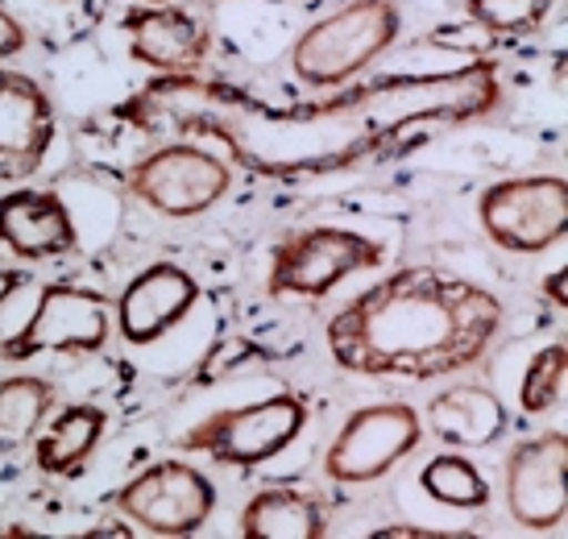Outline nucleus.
I'll return each instance as SVG.
<instances>
[{"instance_id":"f8f14e48","label":"nucleus","mask_w":568,"mask_h":539,"mask_svg":"<svg viewBox=\"0 0 568 539\" xmlns=\"http://www.w3.org/2000/svg\"><path fill=\"white\" fill-rule=\"evenodd\" d=\"M121 26L129 59L154 75H200L212 59V30L187 4H133Z\"/></svg>"},{"instance_id":"0eeeda50","label":"nucleus","mask_w":568,"mask_h":539,"mask_svg":"<svg viewBox=\"0 0 568 539\" xmlns=\"http://www.w3.org/2000/svg\"><path fill=\"white\" fill-rule=\"evenodd\" d=\"M424 415L403 398L369 403L348 415L324 452V474L336 486L378 481L424 445Z\"/></svg>"},{"instance_id":"5701e85b","label":"nucleus","mask_w":568,"mask_h":539,"mask_svg":"<svg viewBox=\"0 0 568 539\" xmlns=\"http://www.w3.org/2000/svg\"><path fill=\"white\" fill-rule=\"evenodd\" d=\"M30 283V274L26 270H17V266H0V307L13 299L21 286Z\"/></svg>"},{"instance_id":"a211bd4d","label":"nucleus","mask_w":568,"mask_h":539,"mask_svg":"<svg viewBox=\"0 0 568 539\" xmlns=\"http://www.w3.org/2000/svg\"><path fill=\"white\" fill-rule=\"evenodd\" d=\"M59 407V386L42 374H13L0 378V452L33 445L50 411Z\"/></svg>"},{"instance_id":"4468645a","label":"nucleus","mask_w":568,"mask_h":539,"mask_svg":"<svg viewBox=\"0 0 568 539\" xmlns=\"http://www.w3.org/2000/svg\"><path fill=\"white\" fill-rule=\"evenodd\" d=\"M0 245L21 262H54L80 245V233L59 191L13 187L0 195Z\"/></svg>"},{"instance_id":"423d86ee","label":"nucleus","mask_w":568,"mask_h":539,"mask_svg":"<svg viewBox=\"0 0 568 539\" xmlns=\"http://www.w3.org/2000/svg\"><path fill=\"white\" fill-rule=\"evenodd\" d=\"M125 187L159 216L191 221L212 212L233 191V162L200 142H166L129 166Z\"/></svg>"},{"instance_id":"393cba45","label":"nucleus","mask_w":568,"mask_h":539,"mask_svg":"<svg viewBox=\"0 0 568 539\" xmlns=\"http://www.w3.org/2000/svg\"><path fill=\"white\" fill-rule=\"evenodd\" d=\"M552 295H556V303H565V291H560V286H565V274H552Z\"/></svg>"},{"instance_id":"1a4fd4ad","label":"nucleus","mask_w":568,"mask_h":539,"mask_svg":"<svg viewBox=\"0 0 568 539\" xmlns=\"http://www.w3.org/2000/svg\"><path fill=\"white\" fill-rule=\"evenodd\" d=\"M216 486L212 477L200 474L195 465L179 457L154 460L150 469L129 477L121 490L112 494L116 515H125L129 523L145 527L150 536L183 539L195 536L200 527L216 515Z\"/></svg>"},{"instance_id":"6e6552de","label":"nucleus","mask_w":568,"mask_h":539,"mask_svg":"<svg viewBox=\"0 0 568 539\" xmlns=\"http://www.w3.org/2000/svg\"><path fill=\"white\" fill-rule=\"evenodd\" d=\"M477 224L506 254H544L568 233V183L560 175H519L481 191Z\"/></svg>"},{"instance_id":"f03ea898","label":"nucleus","mask_w":568,"mask_h":539,"mask_svg":"<svg viewBox=\"0 0 568 539\" xmlns=\"http://www.w3.org/2000/svg\"><path fill=\"white\" fill-rule=\"evenodd\" d=\"M398 33H403L398 0H348L345 9L312 21L295 38L291 71L316 92L345 88L395 47Z\"/></svg>"},{"instance_id":"39448f33","label":"nucleus","mask_w":568,"mask_h":539,"mask_svg":"<svg viewBox=\"0 0 568 539\" xmlns=\"http://www.w3.org/2000/svg\"><path fill=\"white\" fill-rule=\"evenodd\" d=\"M112 340V299L80 283H50L30 319L0 340V362L26 365L38 357H92Z\"/></svg>"},{"instance_id":"a878e982","label":"nucleus","mask_w":568,"mask_h":539,"mask_svg":"<svg viewBox=\"0 0 568 539\" xmlns=\"http://www.w3.org/2000/svg\"><path fill=\"white\" fill-rule=\"evenodd\" d=\"M138 4H187V0H138Z\"/></svg>"},{"instance_id":"9b49d317","label":"nucleus","mask_w":568,"mask_h":539,"mask_svg":"<svg viewBox=\"0 0 568 539\" xmlns=\"http://www.w3.org/2000/svg\"><path fill=\"white\" fill-rule=\"evenodd\" d=\"M54 100L42 83L0 67V183H26L42 171L54 145Z\"/></svg>"},{"instance_id":"ddd939ff","label":"nucleus","mask_w":568,"mask_h":539,"mask_svg":"<svg viewBox=\"0 0 568 539\" xmlns=\"http://www.w3.org/2000/svg\"><path fill=\"white\" fill-rule=\"evenodd\" d=\"M195 303H200V283L187 270L174 262H154L142 274H133L116 295L112 328L125 345H154L191 316Z\"/></svg>"},{"instance_id":"412c9836","label":"nucleus","mask_w":568,"mask_h":539,"mask_svg":"<svg viewBox=\"0 0 568 539\" xmlns=\"http://www.w3.org/2000/svg\"><path fill=\"white\" fill-rule=\"evenodd\" d=\"M565 382H568V349L565 340H552L531 357L527 374L519 382V407L527 415H544L560 407L565 398Z\"/></svg>"},{"instance_id":"aec40b11","label":"nucleus","mask_w":568,"mask_h":539,"mask_svg":"<svg viewBox=\"0 0 568 539\" xmlns=\"http://www.w3.org/2000/svg\"><path fill=\"white\" fill-rule=\"evenodd\" d=\"M556 0H460L465 17L489 38H531L552 17Z\"/></svg>"},{"instance_id":"20e7f679","label":"nucleus","mask_w":568,"mask_h":539,"mask_svg":"<svg viewBox=\"0 0 568 539\" xmlns=\"http://www.w3.org/2000/svg\"><path fill=\"white\" fill-rule=\"evenodd\" d=\"M303 428H307V403L300 395H270L245 407H221L204 415L174 445L229 469H257L283 457Z\"/></svg>"},{"instance_id":"f257e3e1","label":"nucleus","mask_w":568,"mask_h":539,"mask_svg":"<svg viewBox=\"0 0 568 539\" xmlns=\"http://www.w3.org/2000/svg\"><path fill=\"white\" fill-rule=\"evenodd\" d=\"M506 324L503 299L460 274L403 266L357 291L328 319L332 362L362 378L436 382L494 349Z\"/></svg>"},{"instance_id":"f3484780","label":"nucleus","mask_w":568,"mask_h":539,"mask_svg":"<svg viewBox=\"0 0 568 539\" xmlns=\"http://www.w3.org/2000/svg\"><path fill=\"white\" fill-rule=\"evenodd\" d=\"M237 527L245 539H320L328 536V515L312 490L262 486L241 507Z\"/></svg>"},{"instance_id":"7ed1b4c3","label":"nucleus","mask_w":568,"mask_h":539,"mask_svg":"<svg viewBox=\"0 0 568 539\" xmlns=\"http://www.w3.org/2000/svg\"><path fill=\"white\" fill-rule=\"evenodd\" d=\"M386 262L374 237L341 224H303L291 228L274 250L266 266V295L283 299H324L336 286Z\"/></svg>"},{"instance_id":"b1692460","label":"nucleus","mask_w":568,"mask_h":539,"mask_svg":"<svg viewBox=\"0 0 568 539\" xmlns=\"http://www.w3.org/2000/svg\"><path fill=\"white\" fill-rule=\"evenodd\" d=\"M382 539H390V536H410V539H427V536H440V531H427V527H382L378 531Z\"/></svg>"},{"instance_id":"9d476101","label":"nucleus","mask_w":568,"mask_h":539,"mask_svg":"<svg viewBox=\"0 0 568 539\" xmlns=\"http://www.w3.org/2000/svg\"><path fill=\"white\" fill-rule=\"evenodd\" d=\"M568 436L544 428L510 448L503 469L506 515L527 531H556L568 515Z\"/></svg>"},{"instance_id":"dca6fc26","label":"nucleus","mask_w":568,"mask_h":539,"mask_svg":"<svg viewBox=\"0 0 568 539\" xmlns=\"http://www.w3.org/2000/svg\"><path fill=\"white\" fill-rule=\"evenodd\" d=\"M109 431V411L100 403H67L54 407L42 431L33 436V465L47 477H75L92 460Z\"/></svg>"},{"instance_id":"2eb2a0df","label":"nucleus","mask_w":568,"mask_h":539,"mask_svg":"<svg viewBox=\"0 0 568 539\" xmlns=\"http://www.w3.org/2000/svg\"><path fill=\"white\" fill-rule=\"evenodd\" d=\"M510 428V411L506 403L489 386L477 382H457L444 386L440 395L427 403V431L448 448H489L498 445Z\"/></svg>"},{"instance_id":"4be33fe9","label":"nucleus","mask_w":568,"mask_h":539,"mask_svg":"<svg viewBox=\"0 0 568 539\" xmlns=\"http://www.w3.org/2000/svg\"><path fill=\"white\" fill-rule=\"evenodd\" d=\"M26 47H30V33H26V26H21V21H17L4 4H0V63L17 59Z\"/></svg>"},{"instance_id":"6ab92c4d","label":"nucleus","mask_w":568,"mask_h":539,"mask_svg":"<svg viewBox=\"0 0 568 539\" xmlns=\"http://www.w3.org/2000/svg\"><path fill=\"white\" fill-rule=\"evenodd\" d=\"M419 486L427 498H436L440 507L453 510H486L489 507V477L477 469L465 452H436L419 469Z\"/></svg>"}]
</instances>
